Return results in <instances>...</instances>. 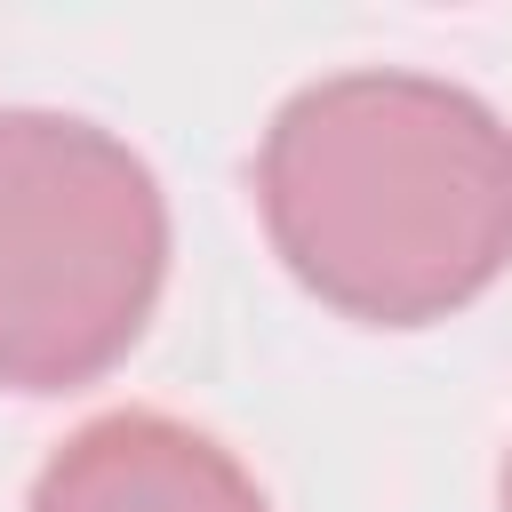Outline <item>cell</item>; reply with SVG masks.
Instances as JSON below:
<instances>
[{
    "label": "cell",
    "instance_id": "4",
    "mask_svg": "<svg viewBox=\"0 0 512 512\" xmlns=\"http://www.w3.org/2000/svg\"><path fill=\"white\" fill-rule=\"evenodd\" d=\"M504 512H512V456H504Z\"/></svg>",
    "mask_w": 512,
    "mask_h": 512
},
{
    "label": "cell",
    "instance_id": "2",
    "mask_svg": "<svg viewBox=\"0 0 512 512\" xmlns=\"http://www.w3.org/2000/svg\"><path fill=\"white\" fill-rule=\"evenodd\" d=\"M168 280V200L144 152L80 112H0V392L112 376Z\"/></svg>",
    "mask_w": 512,
    "mask_h": 512
},
{
    "label": "cell",
    "instance_id": "3",
    "mask_svg": "<svg viewBox=\"0 0 512 512\" xmlns=\"http://www.w3.org/2000/svg\"><path fill=\"white\" fill-rule=\"evenodd\" d=\"M24 512H272V504L216 432L160 408H112L88 416L40 464Z\"/></svg>",
    "mask_w": 512,
    "mask_h": 512
},
{
    "label": "cell",
    "instance_id": "1",
    "mask_svg": "<svg viewBox=\"0 0 512 512\" xmlns=\"http://www.w3.org/2000/svg\"><path fill=\"white\" fill-rule=\"evenodd\" d=\"M256 216L328 312L360 328L448 320L512 272V120L432 72H328L272 112Z\"/></svg>",
    "mask_w": 512,
    "mask_h": 512
}]
</instances>
